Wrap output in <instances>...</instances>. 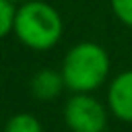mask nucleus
Listing matches in <instances>:
<instances>
[{"instance_id":"6e6552de","label":"nucleus","mask_w":132,"mask_h":132,"mask_svg":"<svg viewBox=\"0 0 132 132\" xmlns=\"http://www.w3.org/2000/svg\"><path fill=\"white\" fill-rule=\"evenodd\" d=\"M109 6L116 14V19L132 29V0H109Z\"/></svg>"},{"instance_id":"20e7f679","label":"nucleus","mask_w":132,"mask_h":132,"mask_svg":"<svg viewBox=\"0 0 132 132\" xmlns=\"http://www.w3.org/2000/svg\"><path fill=\"white\" fill-rule=\"evenodd\" d=\"M105 105L116 120L132 124V68L113 76L107 87Z\"/></svg>"},{"instance_id":"f257e3e1","label":"nucleus","mask_w":132,"mask_h":132,"mask_svg":"<svg viewBox=\"0 0 132 132\" xmlns=\"http://www.w3.org/2000/svg\"><path fill=\"white\" fill-rule=\"evenodd\" d=\"M12 33L25 47L33 52H47L62 39L64 21L50 2L27 0L16 6Z\"/></svg>"},{"instance_id":"39448f33","label":"nucleus","mask_w":132,"mask_h":132,"mask_svg":"<svg viewBox=\"0 0 132 132\" xmlns=\"http://www.w3.org/2000/svg\"><path fill=\"white\" fill-rule=\"evenodd\" d=\"M29 87H31L33 97H37L41 101H52V99L62 95V91L66 89V82H64V76H62L60 70L41 68L33 74Z\"/></svg>"},{"instance_id":"7ed1b4c3","label":"nucleus","mask_w":132,"mask_h":132,"mask_svg":"<svg viewBox=\"0 0 132 132\" xmlns=\"http://www.w3.org/2000/svg\"><path fill=\"white\" fill-rule=\"evenodd\" d=\"M109 109L91 93H72L64 105V122L70 132H105Z\"/></svg>"},{"instance_id":"1a4fd4ad","label":"nucleus","mask_w":132,"mask_h":132,"mask_svg":"<svg viewBox=\"0 0 132 132\" xmlns=\"http://www.w3.org/2000/svg\"><path fill=\"white\" fill-rule=\"evenodd\" d=\"M8 2H12L14 6H21V4H23V2H27V0H8Z\"/></svg>"},{"instance_id":"f03ea898","label":"nucleus","mask_w":132,"mask_h":132,"mask_svg":"<svg viewBox=\"0 0 132 132\" xmlns=\"http://www.w3.org/2000/svg\"><path fill=\"white\" fill-rule=\"evenodd\" d=\"M109 54L95 41L74 43L60 66L66 89L72 93H93L97 91L109 74Z\"/></svg>"},{"instance_id":"0eeeda50","label":"nucleus","mask_w":132,"mask_h":132,"mask_svg":"<svg viewBox=\"0 0 132 132\" xmlns=\"http://www.w3.org/2000/svg\"><path fill=\"white\" fill-rule=\"evenodd\" d=\"M14 14H16V6L8 0H0V39L12 33Z\"/></svg>"},{"instance_id":"423d86ee","label":"nucleus","mask_w":132,"mask_h":132,"mask_svg":"<svg viewBox=\"0 0 132 132\" xmlns=\"http://www.w3.org/2000/svg\"><path fill=\"white\" fill-rule=\"evenodd\" d=\"M2 132H43V126L33 113L21 111V113H14L6 120Z\"/></svg>"}]
</instances>
